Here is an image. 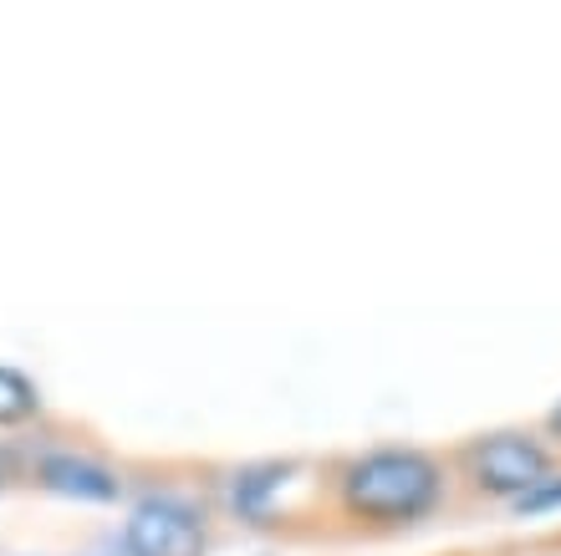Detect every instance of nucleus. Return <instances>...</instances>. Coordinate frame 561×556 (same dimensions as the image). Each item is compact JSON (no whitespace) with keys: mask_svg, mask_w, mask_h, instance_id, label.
<instances>
[{"mask_svg":"<svg viewBox=\"0 0 561 556\" xmlns=\"http://www.w3.org/2000/svg\"><path fill=\"white\" fill-rule=\"evenodd\" d=\"M322 515L342 536H414L459 506L449 450L388 440L322 465Z\"/></svg>","mask_w":561,"mask_h":556,"instance_id":"nucleus-1","label":"nucleus"},{"mask_svg":"<svg viewBox=\"0 0 561 556\" xmlns=\"http://www.w3.org/2000/svg\"><path fill=\"white\" fill-rule=\"evenodd\" d=\"M561 454L547 444V434L536 424H495L480 429V434H465V440L449 450V465H455L459 480V500L470 506H485V511H511L526 490H531Z\"/></svg>","mask_w":561,"mask_h":556,"instance_id":"nucleus-2","label":"nucleus"},{"mask_svg":"<svg viewBox=\"0 0 561 556\" xmlns=\"http://www.w3.org/2000/svg\"><path fill=\"white\" fill-rule=\"evenodd\" d=\"M128 556H209L215 552V506L194 485L153 480L128 496L118 526Z\"/></svg>","mask_w":561,"mask_h":556,"instance_id":"nucleus-3","label":"nucleus"},{"mask_svg":"<svg viewBox=\"0 0 561 556\" xmlns=\"http://www.w3.org/2000/svg\"><path fill=\"white\" fill-rule=\"evenodd\" d=\"M311 465L307 459H291V454H266V459H240L215 480V500H220L225 521H236L245 531H280L301 521L307 500L301 490H317V480H307Z\"/></svg>","mask_w":561,"mask_h":556,"instance_id":"nucleus-4","label":"nucleus"},{"mask_svg":"<svg viewBox=\"0 0 561 556\" xmlns=\"http://www.w3.org/2000/svg\"><path fill=\"white\" fill-rule=\"evenodd\" d=\"M31 485L72 506H123L128 475L88 444H42L31 454Z\"/></svg>","mask_w":561,"mask_h":556,"instance_id":"nucleus-5","label":"nucleus"},{"mask_svg":"<svg viewBox=\"0 0 561 556\" xmlns=\"http://www.w3.org/2000/svg\"><path fill=\"white\" fill-rule=\"evenodd\" d=\"M46 413L42 383L21 373V367L0 363V434H15V429H31Z\"/></svg>","mask_w":561,"mask_h":556,"instance_id":"nucleus-6","label":"nucleus"},{"mask_svg":"<svg viewBox=\"0 0 561 556\" xmlns=\"http://www.w3.org/2000/svg\"><path fill=\"white\" fill-rule=\"evenodd\" d=\"M505 521H516V526H541V521H561V459L541 475V480L526 490V496L505 511Z\"/></svg>","mask_w":561,"mask_h":556,"instance_id":"nucleus-7","label":"nucleus"},{"mask_svg":"<svg viewBox=\"0 0 561 556\" xmlns=\"http://www.w3.org/2000/svg\"><path fill=\"white\" fill-rule=\"evenodd\" d=\"M536 429H541V434H547V444L561 454V394L551 398V409L541 413V419H536Z\"/></svg>","mask_w":561,"mask_h":556,"instance_id":"nucleus-8","label":"nucleus"},{"mask_svg":"<svg viewBox=\"0 0 561 556\" xmlns=\"http://www.w3.org/2000/svg\"><path fill=\"white\" fill-rule=\"evenodd\" d=\"M0 490H5V465H0Z\"/></svg>","mask_w":561,"mask_h":556,"instance_id":"nucleus-9","label":"nucleus"}]
</instances>
